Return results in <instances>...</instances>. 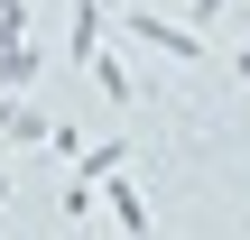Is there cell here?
I'll list each match as a JSON object with an SVG mask.
<instances>
[{
	"label": "cell",
	"mask_w": 250,
	"mask_h": 240,
	"mask_svg": "<svg viewBox=\"0 0 250 240\" xmlns=\"http://www.w3.org/2000/svg\"><path fill=\"white\" fill-rule=\"evenodd\" d=\"M111 37H130V46H148V55H167V65H204V55H213V37L186 28V9L167 18V9H130V0H121V9H111Z\"/></svg>",
	"instance_id": "6da1fadb"
},
{
	"label": "cell",
	"mask_w": 250,
	"mask_h": 240,
	"mask_svg": "<svg viewBox=\"0 0 250 240\" xmlns=\"http://www.w3.org/2000/svg\"><path fill=\"white\" fill-rule=\"evenodd\" d=\"M46 74V46L28 28V0H0V92H28Z\"/></svg>",
	"instance_id": "7a4b0ae2"
},
{
	"label": "cell",
	"mask_w": 250,
	"mask_h": 240,
	"mask_svg": "<svg viewBox=\"0 0 250 240\" xmlns=\"http://www.w3.org/2000/svg\"><path fill=\"white\" fill-rule=\"evenodd\" d=\"M83 83H93V92H102V111H139V83H130V65H121V55H111V37H102V46H93V65H83Z\"/></svg>",
	"instance_id": "3957f363"
},
{
	"label": "cell",
	"mask_w": 250,
	"mask_h": 240,
	"mask_svg": "<svg viewBox=\"0 0 250 240\" xmlns=\"http://www.w3.org/2000/svg\"><path fill=\"white\" fill-rule=\"evenodd\" d=\"M19 148H46V111L28 92H0V157H19Z\"/></svg>",
	"instance_id": "277c9868"
},
{
	"label": "cell",
	"mask_w": 250,
	"mask_h": 240,
	"mask_svg": "<svg viewBox=\"0 0 250 240\" xmlns=\"http://www.w3.org/2000/svg\"><path fill=\"white\" fill-rule=\"evenodd\" d=\"M102 37H111V9H102V0H74V37H65V65H74V74H83V65H93V46H102Z\"/></svg>",
	"instance_id": "5b68a950"
},
{
	"label": "cell",
	"mask_w": 250,
	"mask_h": 240,
	"mask_svg": "<svg viewBox=\"0 0 250 240\" xmlns=\"http://www.w3.org/2000/svg\"><path fill=\"white\" fill-rule=\"evenodd\" d=\"M102 203H111V222L121 231H158V213L139 203V185H121V176H102Z\"/></svg>",
	"instance_id": "8992f818"
},
{
	"label": "cell",
	"mask_w": 250,
	"mask_h": 240,
	"mask_svg": "<svg viewBox=\"0 0 250 240\" xmlns=\"http://www.w3.org/2000/svg\"><path fill=\"white\" fill-rule=\"evenodd\" d=\"M121 166H130V139H121V129H111L102 148L83 139V157H74V176H93V185H102V176H121Z\"/></svg>",
	"instance_id": "52a82bcc"
},
{
	"label": "cell",
	"mask_w": 250,
	"mask_h": 240,
	"mask_svg": "<svg viewBox=\"0 0 250 240\" xmlns=\"http://www.w3.org/2000/svg\"><path fill=\"white\" fill-rule=\"evenodd\" d=\"M46 157H65V166H74V157H83V129H74V120H46Z\"/></svg>",
	"instance_id": "ba28073f"
},
{
	"label": "cell",
	"mask_w": 250,
	"mask_h": 240,
	"mask_svg": "<svg viewBox=\"0 0 250 240\" xmlns=\"http://www.w3.org/2000/svg\"><path fill=\"white\" fill-rule=\"evenodd\" d=\"M232 9H241V0H186V28H204V37H213V28H223Z\"/></svg>",
	"instance_id": "9c48e42d"
},
{
	"label": "cell",
	"mask_w": 250,
	"mask_h": 240,
	"mask_svg": "<svg viewBox=\"0 0 250 240\" xmlns=\"http://www.w3.org/2000/svg\"><path fill=\"white\" fill-rule=\"evenodd\" d=\"M56 213H65V222H93V176H74V185H65V203H56Z\"/></svg>",
	"instance_id": "30bf717a"
},
{
	"label": "cell",
	"mask_w": 250,
	"mask_h": 240,
	"mask_svg": "<svg viewBox=\"0 0 250 240\" xmlns=\"http://www.w3.org/2000/svg\"><path fill=\"white\" fill-rule=\"evenodd\" d=\"M232 83H250V37H241V46H232Z\"/></svg>",
	"instance_id": "8fae6325"
},
{
	"label": "cell",
	"mask_w": 250,
	"mask_h": 240,
	"mask_svg": "<svg viewBox=\"0 0 250 240\" xmlns=\"http://www.w3.org/2000/svg\"><path fill=\"white\" fill-rule=\"evenodd\" d=\"M9 194H19V176H9V166H0V203H9Z\"/></svg>",
	"instance_id": "7c38bea8"
},
{
	"label": "cell",
	"mask_w": 250,
	"mask_h": 240,
	"mask_svg": "<svg viewBox=\"0 0 250 240\" xmlns=\"http://www.w3.org/2000/svg\"><path fill=\"white\" fill-rule=\"evenodd\" d=\"M102 9H121V0H102Z\"/></svg>",
	"instance_id": "4fadbf2b"
}]
</instances>
